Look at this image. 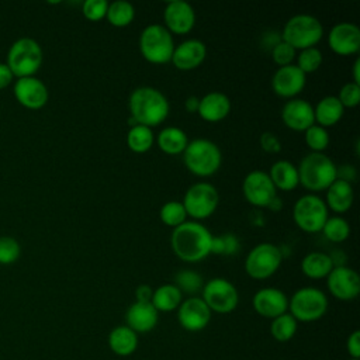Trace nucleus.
<instances>
[{
  "mask_svg": "<svg viewBox=\"0 0 360 360\" xmlns=\"http://www.w3.org/2000/svg\"><path fill=\"white\" fill-rule=\"evenodd\" d=\"M20 242L8 235L0 236V264H13L20 259Z\"/></svg>",
  "mask_w": 360,
  "mask_h": 360,
  "instance_id": "a19ab883",
  "label": "nucleus"
},
{
  "mask_svg": "<svg viewBox=\"0 0 360 360\" xmlns=\"http://www.w3.org/2000/svg\"><path fill=\"white\" fill-rule=\"evenodd\" d=\"M269 176H270L276 190L291 191L300 184L297 166L285 159H280V160L274 162L270 167Z\"/></svg>",
  "mask_w": 360,
  "mask_h": 360,
  "instance_id": "cd10ccee",
  "label": "nucleus"
},
{
  "mask_svg": "<svg viewBox=\"0 0 360 360\" xmlns=\"http://www.w3.org/2000/svg\"><path fill=\"white\" fill-rule=\"evenodd\" d=\"M321 232L325 235V238L328 240L335 242V243H340V242H343L349 238L350 225L345 218H342L339 215L328 217V219L323 224Z\"/></svg>",
  "mask_w": 360,
  "mask_h": 360,
  "instance_id": "f704fd0d",
  "label": "nucleus"
},
{
  "mask_svg": "<svg viewBox=\"0 0 360 360\" xmlns=\"http://www.w3.org/2000/svg\"><path fill=\"white\" fill-rule=\"evenodd\" d=\"M181 202L187 215L194 219H205L215 212L219 202V194L214 184L198 181L186 190Z\"/></svg>",
  "mask_w": 360,
  "mask_h": 360,
  "instance_id": "9b49d317",
  "label": "nucleus"
},
{
  "mask_svg": "<svg viewBox=\"0 0 360 360\" xmlns=\"http://www.w3.org/2000/svg\"><path fill=\"white\" fill-rule=\"evenodd\" d=\"M259 143L262 146V149L267 153H278L281 150V142L278 139V136L273 132H263L260 135Z\"/></svg>",
  "mask_w": 360,
  "mask_h": 360,
  "instance_id": "a18cd8bd",
  "label": "nucleus"
},
{
  "mask_svg": "<svg viewBox=\"0 0 360 360\" xmlns=\"http://www.w3.org/2000/svg\"><path fill=\"white\" fill-rule=\"evenodd\" d=\"M174 46L172 34L162 24H149L139 35L141 55L155 65L170 62Z\"/></svg>",
  "mask_w": 360,
  "mask_h": 360,
  "instance_id": "0eeeda50",
  "label": "nucleus"
},
{
  "mask_svg": "<svg viewBox=\"0 0 360 360\" xmlns=\"http://www.w3.org/2000/svg\"><path fill=\"white\" fill-rule=\"evenodd\" d=\"M127 326L131 328L136 335L148 333L155 329L159 321V312L150 302H132L125 314Z\"/></svg>",
  "mask_w": 360,
  "mask_h": 360,
  "instance_id": "5701e85b",
  "label": "nucleus"
},
{
  "mask_svg": "<svg viewBox=\"0 0 360 360\" xmlns=\"http://www.w3.org/2000/svg\"><path fill=\"white\" fill-rule=\"evenodd\" d=\"M173 284L181 291V294L186 292V294L194 295L202 290L204 280L197 271L190 270V269H183L176 273Z\"/></svg>",
  "mask_w": 360,
  "mask_h": 360,
  "instance_id": "e433bc0d",
  "label": "nucleus"
},
{
  "mask_svg": "<svg viewBox=\"0 0 360 360\" xmlns=\"http://www.w3.org/2000/svg\"><path fill=\"white\" fill-rule=\"evenodd\" d=\"M155 142V135L152 128L136 124L129 128L127 134V145L135 153H143L152 148Z\"/></svg>",
  "mask_w": 360,
  "mask_h": 360,
  "instance_id": "473e14b6",
  "label": "nucleus"
},
{
  "mask_svg": "<svg viewBox=\"0 0 360 360\" xmlns=\"http://www.w3.org/2000/svg\"><path fill=\"white\" fill-rule=\"evenodd\" d=\"M13 93L15 100L28 110L42 108L49 98L48 87L41 79L35 76L17 79L13 87Z\"/></svg>",
  "mask_w": 360,
  "mask_h": 360,
  "instance_id": "f3484780",
  "label": "nucleus"
},
{
  "mask_svg": "<svg viewBox=\"0 0 360 360\" xmlns=\"http://www.w3.org/2000/svg\"><path fill=\"white\" fill-rule=\"evenodd\" d=\"M163 21L170 34L184 35L194 28L195 11L188 1L172 0L165 6Z\"/></svg>",
  "mask_w": 360,
  "mask_h": 360,
  "instance_id": "dca6fc26",
  "label": "nucleus"
},
{
  "mask_svg": "<svg viewBox=\"0 0 360 360\" xmlns=\"http://www.w3.org/2000/svg\"><path fill=\"white\" fill-rule=\"evenodd\" d=\"M270 52H271L273 60H274L278 66L291 65L292 60H294L295 56H297L295 49H294L291 45H288L285 41H283V39H281L278 44H276Z\"/></svg>",
  "mask_w": 360,
  "mask_h": 360,
  "instance_id": "c03bdc74",
  "label": "nucleus"
},
{
  "mask_svg": "<svg viewBox=\"0 0 360 360\" xmlns=\"http://www.w3.org/2000/svg\"><path fill=\"white\" fill-rule=\"evenodd\" d=\"M328 297L316 287H301L288 298V312L297 322H315L328 311Z\"/></svg>",
  "mask_w": 360,
  "mask_h": 360,
  "instance_id": "6e6552de",
  "label": "nucleus"
},
{
  "mask_svg": "<svg viewBox=\"0 0 360 360\" xmlns=\"http://www.w3.org/2000/svg\"><path fill=\"white\" fill-rule=\"evenodd\" d=\"M347 360H357V359H347Z\"/></svg>",
  "mask_w": 360,
  "mask_h": 360,
  "instance_id": "864d4df0",
  "label": "nucleus"
},
{
  "mask_svg": "<svg viewBox=\"0 0 360 360\" xmlns=\"http://www.w3.org/2000/svg\"><path fill=\"white\" fill-rule=\"evenodd\" d=\"M183 294L174 284H162L153 290L150 304L158 312H172L179 308Z\"/></svg>",
  "mask_w": 360,
  "mask_h": 360,
  "instance_id": "c756f323",
  "label": "nucleus"
},
{
  "mask_svg": "<svg viewBox=\"0 0 360 360\" xmlns=\"http://www.w3.org/2000/svg\"><path fill=\"white\" fill-rule=\"evenodd\" d=\"M281 120L292 131H305L315 124L314 105L304 98H290L281 108Z\"/></svg>",
  "mask_w": 360,
  "mask_h": 360,
  "instance_id": "412c9836",
  "label": "nucleus"
},
{
  "mask_svg": "<svg viewBox=\"0 0 360 360\" xmlns=\"http://www.w3.org/2000/svg\"><path fill=\"white\" fill-rule=\"evenodd\" d=\"M297 170L300 184L315 194V191L326 190L336 180L338 166L328 155L309 152L301 159Z\"/></svg>",
  "mask_w": 360,
  "mask_h": 360,
  "instance_id": "7ed1b4c3",
  "label": "nucleus"
},
{
  "mask_svg": "<svg viewBox=\"0 0 360 360\" xmlns=\"http://www.w3.org/2000/svg\"><path fill=\"white\" fill-rule=\"evenodd\" d=\"M177 311V321L187 332H200L207 328L212 312L201 297L191 295L181 301Z\"/></svg>",
  "mask_w": 360,
  "mask_h": 360,
  "instance_id": "2eb2a0df",
  "label": "nucleus"
},
{
  "mask_svg": "<svg viewBox=\"0 0 360 360\" xmlns=\"http://www.w3.org/2000/svg\"><path fill=\"white\" fill-rule=\"evenodd\" d=\"M295 58H297L295 66L304 75H308V73H312V72L318 70L319 66L322 65V60H323L322 52L316 46L301 49Z\"/></svg>",
  "mask_w": 360,
  "mask_h": 360,
  "instance_id": "4c0bfd02",
  "label": "nucleus"
},
{
  "mask_svg": "<svg viewBox=\"0 0 360 360\" xmlns=\"http://www.w3.org/2000/svg\"><path fill=\"white\" fill-rule=\"evenodd\" d=\"M346 350L350 359L360 360V330H353L346 340Z\"/></svg>",
  "mask_w": 360,
  "mask_h": 360,
  "instance_id": "49530a36",
  "label": "nucleus"
},
{
  "mask_svg": "<svg viewBox=\"0 0 360 360\" xmlns=\"http://www.w3.org/2000/svg\"><path fill=\"white\" fill-rule=\"evenodd\" d=\"M353 187L352 183L336 179L328 188H326V207L330 208L336 214L346 212L353 204Z\"/></svg>",
  "mask_w": 360,
  "mask_h": 360,
  "instance_id": "a878e982",
  "label": "nucleus"
},
{
  "mask_svg": "<svg viewBox=\"0 0 360 360\" xmlns=\"http://www.w3.org/2000/svg\"><path fill=\"white\" fill-rule=\"evenodd\" d=\"M323 35L322 22L311 14H295L284 24L281 39L295 51L315 46Z\"/></svg>",
  "mask_w": 360,
  "mask_h": 360,
  "instance_id": "423d86ee",
  "label": "nucleus"
},
{
  "mask_svg": "<svg viewBox=\"0 0 360 360\" xmlns=\"http://www.w3.org/2000/svg\"><path fill=\"white\" fill-rule=\"evenodd\" d=\"M333 269L332 259L325 252H311L301 260V271L314 280L326 278Z\"/></svg>",
  "mask_w": 360,
  "mask_h": 360,
  "instance_id": "c85d7f7f",
  "label": "nucleus"
},
{
  "mask_svg": "<svg viewBox=\"0 0 360 360\" xmlns=\"http://www.w3.org/2000/svg\"><path fill=\"white\" fill-rule=\"evenodd\" d=\"M128 108L129 115L136 121V124L149 128L162 124L170 111L166 96L152 86L136 87L129 94Z\"/></svg>",
  "mask_w": 360,
  "mask_h": 360,
  "instance_id": "f03ea898",
  "label": "nucleus"
},
{
  "mask_svg": "<svg viewBox=\"0 0 360 360\" xmlns=\"http://www.w3.org/2000/svg\"><path fill=\"white\" fill-rule=\"evenodd\" d=\"M352 76H353V82L356 84H360V59L359 58H356L352 66Z\"/></svg>",
  "mask_w": 360,
  "mask_h": 360,
  "instance_id": "3c124183",
  "label": "nucleus"
},
{
  "mask_svg": "<svg viewBox=\"0 0 360 360\" xmlns=\"http://www.w3.org/2000/svg\"><path fill=\"white\" fill-rule=\"evenodd\" d=\"M304 139L311 152L323 153V150L329 145V132L326 128L314 124L308 129L304 131Z\"/></svg>",
  "mask_w": 360,
  "mask_h": 360,
  "instance_id": "ea45409f",
  "label": "nucleus"
},
{
  "mask_svg": "<svg viewBox=\"0 0 360 360\" xmlns=\"http://www.w3.org/2000/svg\"><path fill=\"white\" fill-rule=\"evenodd\" d=\"M343 112H345V108L336 96H325L314 107L315 124L323 128L333 127L340 121V118L343 117Z\"/></svg>",
  "mask_w": 360,
  "mask_h": 360,
  "instance_id": "bb28decb",
  "label": "nucleus"
},
{
  "mask_svg": "<svg viewBox=\"0 0 360 360\" xmlns=\"http://www.w3.org/2000/svg\"><path fill=\"white\" fill-rule=\"evenodd\" d=\"M231 112V100L225 93L210 91L200 98L197 114L207 122L222 121Z\"/></svg>",
  "mask_w": 360,
  "mask_h": 360,
  "instance_id": "b1692460",
  "label": "nucleus"
},
{
  "mask_svg": "<svg viewBox=\"0 0 360 360\" xmlns=\"http://www.w3.org/2000/svg\"><path fill=\"white\" fill-rule=\"evenodd\" d=\"M44 59V52L38 41L22 37L14 41L7 52L6 65L13 72L14 77L35 76Z\"/></svg>",
  "mask_w": 360,
  "mask_h": 360,
  "instance_id": "39448f33",
  "label": "nucleus"
},
{
  "mask_svg": "<svg viewBox=\"0 0 360 360\" xmlns=\"http://www.w3.org/2000/svg\"><path fill=\"white\" fill-rule=\"evenodd\" d=\"M242 193L246 201L259 208H267L277 197V190L267 172L252 170L242 183Z\"/></svg>",
  "mask_w": 360,
  "mask_h": 360,
  "instance_id": "ddd939ff",
  "label": "nucleus"
},
{
  "mask_svg": "<svg viewBox=\"0 0 360 360\" xmlns=\"http://www.w3.org/2000/svg\"><path fill=\"white\" fill-rule=\"evenodd\" d=\"M159 217H160V221H162L165 225L172 226V228H176V226L181 225L183 222H186L187 212H186L184 205H183L181 201L172 200V201L165 202V204L160 207Z\"/></svg>",
  "mask_w": 360,
  "mask_h": 360,
  "instance_id": "c9c22d12",
  "label": "nucleus"
},
{
  "mask_svg": "<svg viewBox=\"0 0 360 360\" xmlns=\"http://www.w3.org/2000/svg\"><path fill=\"white\" fill-rule=\"evenodd\" d=\"M212 233L197 221H186L173 228L170 243L174 255L187 263H197L211 255Z\"/></svg>",
  "mask_w": 360,
  "mask_h": 360,
  "instance_id": "f257e3e1",
  "label": "nucleus"
},
{
  "mask_svg": "<svg viewBox=\"0 0 360 360\" xmlns=\"http://www.w3.org/2000/svg\"><path fill=\"white\" fill-rule=\"evenodd\" d=\"M105 18L112 27H127L135 18V7L127 0H115L108 3Z\"/></svg>",
  "mask_w": 360,
  "mask_h": 360,
  "instance_id": "2f4dec72",
  "label": "nucleus"
},
{
  "mask_svg": "<svg viewBox=\"0 0 360 360\" xmlns=\"http://www.w3.org/2000/svg\"><path fill=\"white\" fill-rule=\"evenodd\" d=\"M107 345L114 354L128 357L138 349V335L127 325H118L110 330Z\"/></svg>",
  "mask_w": 360,
  "mask_h": 360,
  "instance_id": "393cba45",
  "label": "nucleus"
},
{
  "mask_svg": "<svg viewBox=\"0 0 360 360\" xmlns=\"http://www.w3.org/2000/svg\"><path fill=\"white\" fill-rule=\"evenodd\" d=\"M328 217L329 210L325 201L314 193L301 195L292 207V219L295 225L308 233L321 232Z\"/></svg>",
  "mask_w": 360,
  "mask_h": 360,
  "instance_id": "1a4fd4ad",
  "label": "nucleus"
},
{
  "mask_svg": "<svg viewBox=\"0 0 360 360\" xmlns=\"http://www.w3.org/2000/svg\"><path fill=\"white\" fill-rule=\"evenodd\" d=\"M329 48L342 56L357 53L360 49V28L353 22H338L328 34Z\"/></svg>",
  "mask_w": 360,
  "mask_h": 360,
  "instance_id": "6ab92c4d",
  "label": "nucleus"
},
{
  "mask_svg": "<svg viewBox=\"0 0 360 360\" xmlns=\"http://www.w3.org/2000/svg\"><path fill=\"white\" fill-rule=\"evenodd\" d=\"M283 262L281 249L269 242L259 243L250 249L245 259V271L255 280H264L271 277Z\"/></svg>",
  "mask_w": 360,
  "mask_h": 360,
  "instance_id": "9d476101",
  "label": "nucleus"
},
{
  "mask_svg": "<svg viewBox=\"0 0 360 360\" xmlns=\"http://www.w3.org/2000/svg\"><path fill=\"white\" fill-rule=\"evenodd\" d=\"M281 205H283V201H280V200H278V197H276V198L270 202V205H269L267 208H270L271 211H277V210H280V208H281Z\"/></svg>",
  "mask_w": 360,
  "mask_h": 360,
  "instance_id": "603ef678",
  "label": "nucleus"
},
{
  "mask_svg": "<svg viewBox=\"0 0 360 360\" xmlns=\"http://www.w3.org/2000/svg\"><path fill=\"white\" fill-rule=\"evenodd\" d=\"M183 162L193 174L208 177L221 167L222 153L215 142L205 138H195L188 141L183 150Z\"/></svg>",
  "mask_w": 360,
  "mask_h": 360,
  "instance_id": "20e7f679",
  "label": "nucleus"
},
{
  "mask_svg": "<svg viewBox=\"0 0 360 360\" xmlns=\"http://www.w3.org/2000/svg\"><path fill=\"white\" fill-rule=\"evenodd\" d=\"M252 307L260 316L274 319L276 316L288 312V297L284 291L276 287H264L255 292Z\"/></svg>",
  "mask_w": 360,
  "mask_h": 360,
  "instance_id": "a211bd4d",
  "label": "nucleus"
},
{
  "mask_svg": "<svg viewBox=\"0 0 360 360\" xmlns=\"http://www.w3.org/2000/svg\"><path fill=\"white\" fill-rule=\"evenodd\" d=\"M298 329V322L294 319V316L290 312L281 314L271 319L270 322V335L277 342H288L291 340Z\"/></svg>",
  "mask_w": 360,
  "mask_h": 360,
  "instance_id": "72a5a7b5",
  "label": "nucleus"
},
{
  "mask_svg": "<svg viewBox=\"0 0 360 360\" xmlns=\"http://www.w3.org/2000/svg\"><path fill=\"white\" fill-rule=\"evenodd\" d=\"M188 143L187 134L179 127H165L158 134V146L167 155L183 153Z\"/></svg>",
  "mask_w": 360,
  "mask_h": 360,
  "instance_id": "7c9ffc66",
  "label": "nucleus"
},
{
  "mask_svg": "<svg viewBox=\"0 0 360 360\" xmlns=\"http://www.w3.org/2000/svg\"><path fill=\"white\" fill-rule=\"evenodd\" d=\"M207 56V46L202 41L191 38L174 46L172 63L179 70H193L198 68Z\"/></svg>",
  "mask_w": 360,
  "mask_h": 360,
  "instance_id": "4be33fe9",
  "label": "nucleus"
},
{
  "mask_svg": "<svg viewBox=\"0 0 360 360\" xmlns=\"http://www.w3.org/2000/svg\"><path fill=\"white\" fill-rule=\"evenodd\" d=\"M329 292L340 301H352L360 292V277L349 266H335L326 276Z\"/></svg>",
  "mask_w": 360,
  "mask_h": 360,
  "instance_id": "4468645a",
  "label": "nucleus"
},
{
  "mask_svg": "<svg viewBox=\"0 0 360 360\" xmlns=\"http://www.w3.org/2000/svg\"><path fill=\"white\" fill-rule=\"evenodd\" d=\"M307 83V75H304L294 63L280 66L271 77V89L274 93L284 98H295Z\"/></svg>",
  "mask_w": 360,
  "mask_h": 360,
  "instance_id": "aec40b11",
  "label": "nucleus"
},
{
  "mask_svg": "<svg viewBox=\"0 0 360 360\" xmlns=\"http://www.w3.org/2000/svg\"><path fill=\"white\" fill-rule=\"evenodd\" d=\"M198 104H200V98L195 96H188L184 101V108L187 112H197L198 111Z\"/></svg>",
  "mask_w": 360,
  "mask_h": 360,
  "instance_id": "8fccbe9b",
  "label": "nucleus"
},
{
  "mask_svg": "<svg viewBox=\"0 0 360 360\" xmlns=\"http://www.w3.org/2000/svg\"><path fill=\"white\" fill-rule=\"evenodd\" d=\"M153 294V288L148 284H141L135 288V301L139 302H150Z\"/></svg>",
  "mask_w": 360,
  "mask_h": 360,
  "instance_id": "de8ad7c7",
  "label": "nucleus"
},
{
  "mask_svg": "<svg viewBox=\"0 0 360 360\" xmlns=\"http://www.w3.org/2000/svg\"><path fill=\"white\" fill-rule=\"evenodd\" d=\"M240 249V242L236 235L233 233H221V235H212L211 240V253L214 255H225L232 256L238 253Z\"/></svg>",
  "mask_w": 360,
  "mask_h": 360,
  "instance_id": "58836bf2",
  "label": "nucleus"
},
{
  "mask_svg": "<svg viewBox=\"0 0 360 360\" xmlns=\"http://www.w3.org/2000/svg\"><path fill=\"white\" fill-rule=\"evenodd\" d=\"M13 79H14V75L10 70V68L6 63L0 62V90L8 87L13 82Z\"/></svg>",
  "mask_w": 360,
  "mask_h": 360,
  "instance_id": "09e8293b",
  "label": "nucleus"
},
{
  "mask_svg": "<svg viewBox=\"0 0 360 360\" xmlns=\"http://www.w3.org/2000/svg\"><path fill=\"white\" fill-rule=\"evenodd\" d=\"M201 298L211 312L231 314L239 304V292L236 287L226 278L214 277L204 283Z\"/></svg>",
  "mask_w": 360,
  "mask_h": 360,
  "instance_id": "f8f14e48",
  "label": "nucleus"
},
{
  "mask_svg": "<svg viewBox=\"0 0 360 360\" xmlns=\"http://www.w3.org/2000/svg\"><path fill=\"white\" fill-rule=\"evenodd\" d=\"M108 8L107 0H86L82 4L83 15L90 21H100L105 18Z\"/></svg>",
  "mask_w": 360,
  "mask_h": 360,
  "instance_id": "37998d69",
  "label": "nucleus"
},
{
  "mask_svg": "<svg viewBox=\"0 0 360 360\" xmlns=\"http://www.w3.org/2000/svg\"><path fill=\"white\" fill-rule=\"evenodd\" d=\"M343 108H352L356 107L360 103V84H356L354 82H347L345 83L339 94L336 96Z\"/></svg>",
  "mask_w": 360,
  "mask_h": 360,
  "instance_id": "79ce46f5",
  "label": "nucleus"
}]
</instances>
